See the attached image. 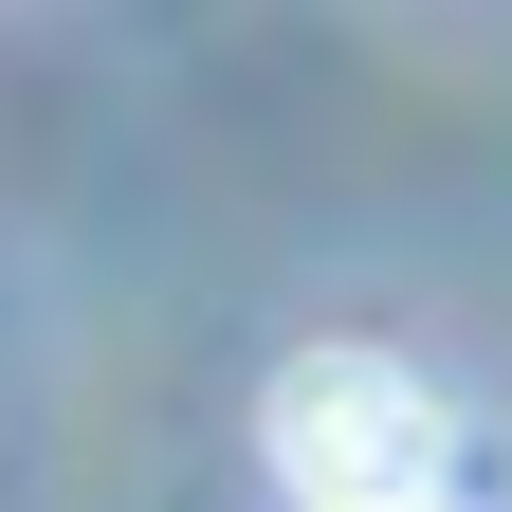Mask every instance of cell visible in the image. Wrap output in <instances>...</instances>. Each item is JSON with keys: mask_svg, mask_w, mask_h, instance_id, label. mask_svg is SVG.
I'll list each match as a JSON object with an SVG mask.
<instances>
[{"mask_svg": "<svg viewBox=\"0 0 512 512\" xmlns=\"http://www.w3.org/2000/svg\"><path fill=\"white\" fill-rule=\"evenodd\" d=\"M439 458H458V421H439V384L384 366V348H311L275 384V476L311 512H421Z\"/></svg>", "mask_w": 512, "mask_h": 512, "instance_id": "6da1fadb", "label": "cell"}]
</instances>
